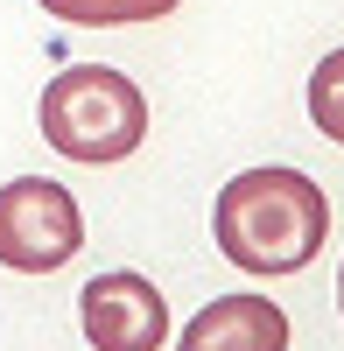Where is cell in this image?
Instances as JSON below:
<instances>
[{
    "label": "cell",
    "instance_id": "obj_1",
    "mask_svg": "<svg viewBox=\"0 0 344 351\" xmlns=\"http://www.w3.org/2000/svg\"><path fill=\"white\" fill-rule=\"evenodd\" d=\"M211 239L239 274H302L330 239V197L302 169H239L211 204Z\"/></svg>",
    "mask_w": 344,
    "mask_h": 351
},
{
    "label": "cell",
    "instance_id": "obj_2",
    "mask_svg": "<svg viewBox=\"0 0 344 351\" xmlns=\"http://www.w3.org/2000/svg\"><path fill=\"white\" fill-rule=\"evenodd\" d=\"M36 120L64 162H127L148 141V92L112 64H71L42 84Z\"/></svg>",
    "mask_w": 344,
    "mask_h": 351
},
{
    "label": "cell",
    "instance_id": "obj_3",
    "mask_svg": "<svg viewBox=\"0 0 344 351\" xmlns=\"http://www.w3.org/2000/svg\"><path fill=\"white\" fill-rule=\"evenodd\" d=\"M84 253V211L49 176L0 183V267L14 274H56Z\"/></svg>",
    "mask_w": 344,
    "mask_h": 351
},
{
    "label": "cell",
    "instance_id": "obj_4",
    "mask_svg": "<svg viewBox=\"0 0 344 351\" xmlns=\"http://www.w3.org/2000/svg\"><path fill=\"white\" fill-rule=\"evenodd\" d=\"M77 324L99 351H162L169 344V302L148 274L112 267V274H92L77 288Z\"/></svg>",
    "mask_w": 344,
    "mask_h": 351
},
{
    "label": "cell",
    "instance_id": "obj_5",
    "mask_svg": "<svg viewBox=\"0 0 344 351\" xmlns=\"http://www.w3.org/2000/svg\"><path fill=\"white\" fill-rule=\"evenodd\" d=\"M183 351H288V309L267 295H218L211 309H197L183 337Z\"/></svg>",
    "mask_w": 344,
    "mask_h": 351
},
{
    "label": "cell",
    "instance_id": "obj_6",
    "mask_svg": "<svg viewBox=\"0 0 344 351\" xmlns=\"http://www.w3.org/2000/svg\"><path fill=\"white\" fill-rule=\"evenodd\" d=\"M42 14L71 21V28H127V21H162L183 0H36Z\"/></svg>",
    "mask_w": 344,
    "mask_h": 351
},
{
    "label": "cell",
    "instance_id": "obj_7",
    "mask_svg": "<svg viewBox=\"0 0 344 351\" xmlns=\"http://www.w3.org/2000/svg\"><path fill=\"white\" fill-rule=\"evenodd\" d=\"M309 120H317L323 141L344 148V49H330L317 71H309Z\"/></svg>",
    "mask_w": 344,
    "mask_h": 351
},
{
    "label": "cell",
    "instance_id": "obj_8",
    "mask_svg": "<svg viewBox=\"0 0 344 351\" xmlns=\"http://www.w3.org/2000/svg\"><path fill=\"white\" fill-rule=\"evenodd\" d=\"M337 309H344V267H337Z\"/></svg>",
    "mask_w": 344,
    "mask_h": 351
}]
</instances>
